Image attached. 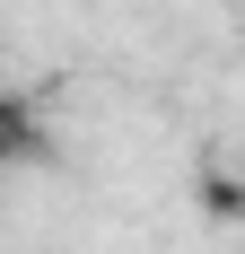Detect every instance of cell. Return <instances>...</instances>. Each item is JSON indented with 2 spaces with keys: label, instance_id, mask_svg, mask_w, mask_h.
I'll return each instance as SVG.
<instances>
[{
  "label": "cell",
  "instance_id": "cell-1",
  "mask_svg": "<svg viewBox=\"0 0 245 254\" xmlns=\"http://www.w3.org/2000/svg\"><path fill=\"white\" fill-rule=\"evenodd\" d=\"M35 158H44V123H35V105L0 88V176H9V167H35Z\"/></svg>",
  "mask_w": 245,
  "mask_h": 254
}]
</instances>
